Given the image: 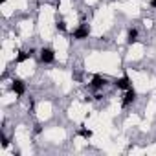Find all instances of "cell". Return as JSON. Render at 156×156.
<instances>
[{
    "label": "cell",
    "instance_id": "obj_9",
    "mask_svg": "<svg viewBox=\"0 0 156 156\" xmlns=\"http://www.w3.org/2000/svg\"><path fill=\"white\" fill-rule=\"evenodd\" d=\"M79 134L85 138V140H88V138H92V130H87V129H81L79 130Z\"/></svg>",
    "mask_w": 156,
    "mask_h": 156
},
{
    "label": "cell",
    "instance_id": "obj_11",
    "mask_svg": "<svg viewBox=\"0 0 156 156\" xmlns=\"http://www.w3.org/2000/svg\"><path fill=\"white\" fill-rule=\"evenodd\" d=\"M151 8H154V9H156V0H151Z\"/></svg>",
    "mask_w": 156,
    "mask_h": 156
},
{
    "label": "cell",
    "instance_id": "obj_6",
    "mask_svg": "<svg viewBox=\"0 0 156 156\" xmlns=\"http://www.w3.org/2000/svg\"><path fill=\"white\" fill-rule=\"evenodd\" d=\"M134 99H136V92H134V88H129V90H125V96H123L121 105L123 107H129L130 103H134Z\"/></svg>",
    "mask_w": 156,
    "mask_h": 156
},
{
    "label": "cell",
    "instance_id": "obj_4",
    "mask_svg": "<svg viewBox=\"0 0 156 156\" xmlns=\"http://www.w3.org/2000/svg\"><path fill=\"white\" fill-rule=\"evenodd\" d=\"M11 90H13L17 96H24V92H26V85H24V81L15 79V81L11 83Z\"/></svg>",
    "mask_w": 156,
    "mask_h": 156
},
{
    "label": "cell",
    "instance_id": "obj_1",
    "mask_svg": "<svg viewBox=\"0 0 156 156\" xmlns=\"http://www.w3.org/2000/svg\"><path fill=\"white\" fill-rule=\"evenodd\" d=\"M88 35H90V28H88L87 24H81L79 28L72 33V37H73L75 41H85V39H88Z\"/></svg>",
    "mask_w": 156,
    "mask_h": 156
},
{
    "label": "cell",
    "instance_id": "obj_5",
    "mask_svg": "<svg viewBox=\"0 0 156 156\" xmlns=\"http://www.w3.org/2000/svg\"><path fill=\"white\" fill-rule=\"evenodd\" d=\"M114 87L119 88V90H129V88H132L127 75H123V77H119V79H116V81H114Z\"/></svg>",
    "mask_w": 156,
    "mask_h": 156
},
{
    "label": "cell",
    "instance_id": "obj_8",
    "mask_svg": "<svg viewBox=\"0 0 156 156\" xmlns=\"http://www.w3.org/2000/svg\"><path fill=\"white\" fill-rule=\"evenodd\" d=\"M138 41V30H129V35H127V42L129 44H134Z\"/></svg>",
    "mask_w": 156,
    "mask_h": 156
},
{
    "label": "cell",
    "instance_id": "obj_10",
    "mask_svg": "<svg viewBox=\"0 0 156 156\" xmlns=\"http://www.w3.org/2000/svg\"><path fill=\"white\" fill-rule=\"evenodd\" d=\"M57 30L64 31V30H66V22H64V20H59V22H57Z\"/></svg>",
    "mask_w": 156,
    "mask_h": 156
},
{
    "label": "cell",
    "instance_id": "obj_3",
    "mask_svg": "<svg viewBox=\"0 0 156 156\" xmlns=\"http://www.w3.org/2000/svg\"><path fill=\"white\" fill-rule=\"evenodd\" d=\"M105 85H107V79H105L103 75H94V79H92V83H90V88H94V90H101Z\"/></svg>",
    "mask_w": 156,
    "mask_h": 156
},
{
    "label": "cell",
    "instance_id": "obj_7",
    "mask_svg": "<svg viewBox=\"0 0 156 156\" xmlns=\"http://www.w3.org/2000/svg\"><path fill=\"white\" fill-rule=\"evenodd\" d=\"M35 53V50H28V51H19V57H17V62H22L26 59H31Z\"/></svg>",
    "mask_w": 156,
    "mask_h": 156
},
{
    "label": "cell",
    "instance_id": "obj_12",
    "mask_svg": "<svg viewBox=\"0 0 156 156\" xmlns=\"http://www.w3.org/2000/svg\"><path fill=\"white\" fill-rule=\"evenodd\" d=\"M2 2H8V0H2Z\"/></svg>",
    "mask_w": 156,
    "mask_h": 156
},
{
    "label": "cell",
    "instance_id": "obj_2",
    "mask_svg": "<svg viewBox=\"0 0 156 156\" xmlns=\"http://www.w3.org/2000/svg\"><path fill=\"white\" fill-rule=\"evenodd\" d=\"M39 57H41V61H42V62H46V64H50V62H53V61H55V53H53V50H51V48H42V50H41V53H39Z\"/></svg>",
    "mask_w": 156,
    "mask_h": 156
}]
</instances>
